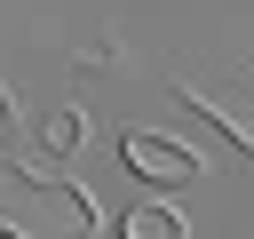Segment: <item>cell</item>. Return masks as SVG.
<instances>
[{"label":"cell","instance_id":"6da1fadb","mask_svg":"<svg viewBox=\"0 0 254 239\" xmlns=\"http://www.w3.org/2000/svg\"><path fill=\"white\" fill-rule=\"evenodd\" d=\"M0 239H95V199L71 175L0 159Z\"/></svg>","mask_w":254,"mask_h":239},{"label":"cell","instance_id":"7a4b0ae2","mask_svg":"<svg viewBox=\"0 0 254 239\" xmlns=\"http://www.w3.org/2000/svg\"><path fill=\"white\" fill-rule=\"evenodd\" d=\"M119 159H127L135 175H151V183H190V175L214 167L198 143H183V135H167V127H127V135H119Z\"/></svg>","mask_w":254,"mask_h":239},{"label":"cell","instance_id":"3957f363","mask_svg":"<svg viewBox=\"0 0 254 239\" xmlns=\"http://www.w3.org/2000/svg\"><path fill=\"white\" fill-rule=\"evenodd\" d=\"M175 88H183V104H198V112H206V120H214V127H222L238 151H254V112H246L230 88H214V80H198V72H183Z\"/></svg>","mask_w":254,"mask_h":239},{"label":"cell","instance_id":"277c9868","mask_svg":"<svg viewBox=\"0 0 254 239\" xmlns=\"http://www.w3.org/2000/svg\"><path fill=\"white\" fill-rule=\"evenodd\" d=\"M119 239H190V223H183L167 199H143V207L119 215Z\"/></svg>","mask_w":254,"mask_h":239},{"label":"cell","instance_id":"5b68a950","mask_svg":"<svg viewBox=\"0 0 254 239\" xmlns=\"http://www.w3.org/2000/svg\"><path fill=\"white\" fill-rule=\"evenodd\" d=\"M87 143V120H79V104H56L48 120H40V151H56V159H71Z\"/></svg>","mask_w":254,"mask_h":239},{"label":"cell","instance_id":"8992f818","mask_svg":"<svg viewBox=\"0 0 254 239\" xmlns=\"http://www.w3.org/2000/svg\"><path fill=\"white\" fill-rule=\"evenodd\" d=\"M16 127V96H8V80H0V135Z\"/></svg>","mask_w":254,"mask_h":239}]
</instances>
